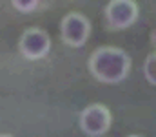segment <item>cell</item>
<instances>
[{"label": "cell", "mask_w": 156, "mask_h": 137, "mask_svg": "<svg viewBox=\"0 0 156 137\" xmlns=\"http://www.w3.org/2000/svg\"><path fill=\"white\" fill-rule=\"evenodd\" d=\"M131 70L129 55L118 48H98L89 59L91 75L105 84L122 82Z\"/></svg>", "instance_id": "cell-1"}, {"label": "cell", "mask_w": 156, "mask_h": 137, "mask_svg": "<svg viewBox=\"0 0 156 137\" xmlns=\"http://www.w3.org/2000/svg\"><path fill=\"white\" fill-rule=\"evenodd\" d=\"M60 35H62L64 42L67 46L82 48L91 35V24L83 15L69 13V15L64 17L62 24H60Z\"/></svg>", "instance_id": "cell-2"}, {"label": "cell", "mask_w": 156, "mask_h": 137, "mask_svg": "<svg viewBox=\"0 0 156 137\" xmlns=\"http://www.w3.org/2000/svg\"><path fill=\"white\" fill-rule=\"evenodd\" d=\"M111 126V112L104 104H89L80 113V128L91 137L104 135Z\"/></svg>", "instance_id": "cell-3"}, {"label": "cell", "mask_w": 156, "mask_h": 137, "mask_svg": "<svg viewBox=\"0 0 156 137\" xmlns=\"http://www.w3.org/2000/svg\"><path fill=\"white\" fill-rule=\"evenodd\" d=\"M138 18V4L134 0H111L105 6V20L113 29H127Z\"/></svg>", "instance_id": "cell-4"}, {"label": "cell", "mask_w": 156, "mask_h": 137, "mask_svg": "<svg viewBox=\"0 0 156 137\" xmlns=\"http://www.w3.org/2000/svg\"><path fill=\"white\" fill-rule=\"evenodd\" d=\"M49 48H51L49 35L42 29H37V28L24 31V35L20 39V51L29 60L44 59L49 53Z\"/></svg>", "instance_id": "cell-5"}, {"label": "cell", "mask_w": 156, "mask_h": 137, "mask_svg": "<svg viewBox=\"0 0 156 137\" xmlns=\"http://www.w3.org/2000/svg\"><path fill=\"white\" fill-rule=\"evenodd\" d=\"M144 75L153 86H156V51L151 53L145 59V62H144Z\"/></svg>", "instance_id": "cell-6"}, {"label": "cell", "mask_w": 156, "mask_h": 137, "mask_svg": "<svg viewBox=\"0 0 156 137\" xmlns=\"http://www.w3.org/2000/svg\"><path fill=\"white\" fill-rule=\"evenodd\" d=\"M11 2L20 13H31L38 6V0H11Z\"/></svg>", "instance_id": "cell-7"}, {"label": "cell", "mask_w": 156, "mask_h": 137, "mask_svg": "<svg viewBox=\"0 0 156 137\" xmlns=\"http://www.w3.org/2000/svg\"><path fill=\"white\" fill-rule=\"evenodd\" d=\"M129 137H140V135H129Z\"/></svg>", "instance_id": "cell-8"}, {"label": "cell", "mask_w": 156, "mask_h": 137, "mask_svg": "<svg viewBox=\"0 0 156 137\" xmlns=\"http://www.w3.org/2000/svg\"><path fill=\"white\" fill-rule=\"evenodd\" d=\"M0 137H9V135H0Z\"/></svg>", "instance_id": "cell-9"}]
</instances>
